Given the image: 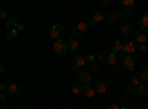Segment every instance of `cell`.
<instances>
[{
  "instance_id": "9c48e42d",
  "label": "cell",
  "mask_w": 148,
  "mask_h": 109,
  "mask_svg": "<svg viewBox=\"0 0 148 109\" xmlns=\"http://www.w3.org/2000/svg\"><path fill=\"white\" fill-rule=\"evenodd\" d=\"M121 9L125 14H132L135 10V2L133 0H123L121 2Z\"/></svg>"
},
{
  "instance_id": "2e32d148",
  "label": "cell",
  "mask_w": 148,
  "mask_h": 109,
  "mask_svg": "<svg viewBox=\"0 0 148 109\" xmlns=\"http://www.w3.org/2000/svg\"><path fill=\"white\" fill-rule=\"evenodd\" d=\"M135 40H136L139 44H147V41H148V35H147L145 32H142V31H141V32L138 31L136 35H135Z\"/></svg>"
},
{
  "instance_id": "f546056e",
  "label": "cell",
  "mask_w": 148,
  "mask_h": 109,
  "mask_svg": "<svg viewBox=\"0 0 148 109\" xmlns=\"http://www.w3.org/2000/svg\"><path fill=\"white\" fill-rule=\"evenodd\" d=\"M93 60H95V56L93 55H89V56H86V62H93Z\"/></svg>"
},
{
  "instance_id": "8fae6325",
  "label": "cell",
  "mask_w": 148,
  "mask_h": 109,
  "mask_svg": "<svg viewBox=\"0 0 148 109\" xmlns=\"http://www.w3.org/2000/svg\"><path fill=\"white\" fill-rule=\"evenodd\" d=\"M86 65V58L83 56H74L73 58V68L77 69V68H83Z\"/></svg>"
},
{
  "instance_id": "9a60e30c",
  "label": "cell",
  "mask_w": 148,
  "mask_h": 109,
  "mask_svg": "<svg viewBox=\"0 0 148 109\" xmlns=\"http://www.w3.org/2000/svg\"><path fill=\"white\" fill-rule=\"evenodd\" d=\"M95 89H92V86L90 84H88V86H84L83 87V94H84V97H88V99H90V97H93L95 96Z\"/></svg>"
},
{
  "instance_id": "5b68a950",
  "label": "cell",
  "mask_w": 148,
  "mask_h": 109,
  "mask_svg": "<svg viewBox=\"0 0 148 109\" xmlns=\"http://www.w3.org/2000/svg\"><path fill=\"white\" fill-rule=\"evenodd\" d=\"M62 31H64V28H62V25L61 24H55V25L51 28V37L56 41V40H61V35H62Z\"/></svg>"
},
{
  "instance_id": "52a82bcc",
  "label": "cell",
  "mask_w": 148,
  "mask_h": 109,
  "mask_svg": "<svg viewBox=\"0 0 148 109\" xmlns=\"http://www.w3.org/2000/svg\"><path fill=\"white\" fill-rule=\"evenodd\" d=\"M120 34L125 39H129V35L132 34V25H130L129 22H126V21L121 22V25H120Z\"/></svg>"
},
{
  "instance_id": "ba28073f",
  "label": "cell",
  "mask_w": 148,
  "mask_h": 109,
  "mask_svg": "<svg viewBox=\"0 0 148 109\" xmlns=\"http://www.w3.org/2000/svg\"><path fill=\"white\" fill-rule=\"evenodd\" d=\"M8 94H9V97H18V96L21 94V89H19V86L18 84H15V83H12V84H9V87H8Z\"/></svg>"
},
{
  "instance_id": "4dcf8cb0",
  "label": "cell",
  "mask_w": 148,
  "mask_h": 109,
  "mask_svg": "<svg viewBox=\"0 0 148 109\" xmlns=\"http://www.w3.org/2000/svg\"><path fill=\"white\" fill-rule=\"evenodd\" d=\"M16 30H18V32H19V31H24V30H25V25H22V24H18V25H16Z\"/></svg>"
},
{
  "instance_id": "8992f818",
  "label": "cell",
  "mask_w": 148,
  "mask_h": 109,
  "mask_svg": "<svg viewBox=\"0 0 148 109\" xmlns=\"http://www.w3.org/2000/svg\"><path fill=\"white\" fill-rule=\"evenodd\" d=\"M105 19H107V14H105V12H95L92 19H90V22H89V25L90 27H95L96 24H99V22H102Z\"/></svg>"
},
{
  "instance_id": "44dd1931",
  "label": "cell",
  "mask_w": 148,
  "mask_h": 109,
  "mask_svg": "<svg viewBox=\"0 0 148 109\" xmlns=\"http://www.w3.org/2000/svg\"><path fill=\"white\" fill-rule=\"evenodd\" d=\"M83 84H80V83H74L73 86H71V91L74 93V94H80V93H83Z\"/></svg>"
},
{
  "instance_id": "e575fe53",
  "label": "cell",
  "mask_w": 148,
  "mask_h": 109,
  "mask_svg": "<svg viewBox=\"0 0 148 109\" xmlns=\"http://www.w3.org/2000/svg\"><path fill=\"white\" fill-rule=\"evenodd\" d=\"M107 109H120V108H119L117 105H111V106H108Z\"/></svg>"
},
{
  "instance_id": "603a6c76",
  "label": "cell",
  "mask_w": 148,
  "mask_h": 109,
  "mask_svg": "<svg viewBox=\"0 0 148 109\" xmlns=\"http://www.w3.org/2000/svg\"><path fill=\"white\" fill-rule=\"evenodd\" d=\"M108 56H110V53L104 52V53H101L99 56H98V60H99L101 64H107L108 62Z\"/></svg>"
},
{
  "instance_id": "484cf974",
  "label": "cell",
  "mask_w": 148,
  "mask_h": 109,
  "mask_svg": "<svg viewBox=\"0 0 148 109\" xmlns=\"http://www.w3.org/2000/svg\"><path fill=\"white\" fill-rule=\"evenodd\" d=\"M130 86H133V87H138V86H139V77L133 75V77L130 78Z\"/></svg>"
},
{
  "instance_id": "d590c367",
  "label": "cell",
  "mask_w": 148,
  "mask_h": 109,
  "mask_svg": "<svg viewBox=\"0 0 148 109\" xmlns=\"http://www.w3.org/2000/svg\"><path fill=\"white\" fill-rule=\"evenodd\" d=\"M119 16H120V18H121V19H125V16H126V14H125V12H123V14H120V15H119Z\"/></svg>"
},
{
  "instance_id": "4316f807",
  "label": "cell",
  "mask_w": 148,
  "mask_h": 109,
  "mask_svg": "<svg viewBox=\"0 0 148 109\" xmlns=\"http://www.w3.org/2000/svg\"><path fill=\"white\" fill-rule=\"evenodd\" d=\"M9 16H8V10L5 9V7H2L0 9V19H3V21H6Z\"/></svg>"
},
{
  "instance_id": "7c38bea8",
  "label": "cell",
  "mask_w": 148,
  "mask_h": 109,
  "mask_svg": "<svg viewBox=\"0 0 148 109\" xmlns=\"http://www.w3.org/2000/svg\"><path fill=\"white\" fill-rule=\"evenodd\" d=\"M139 28L142 32H148V15L142 14L139 18Z\"/></svg>"
},
{
  "instance_id": "277c9868",
  "label": "cell",
  "mask_w": 148,
  "mask_h": 109,
  "mask_svg": "<svg viewBox=\"0 0 148 109\" xmlns=\"http://www.w3.org/2000/svg\"><path fill=\"white\" fill-rule=\"evenodd\" d=\"M79 83L83 86H88L89 83H92V72L89 69H83L79 74Z\"/></svg>"
},
{
  "instance_id": "3957f363",
  "label": "cell",
  "mask_w": 148,
  "mask_h": 109,
  "mask_svg": "<svg viewBox=\"0 0 148 109\" xmlns=\"http://www.w3.org/2000/svg\"><path fill=\"white\" fill-rule=\"evenodd\" d=\"M53 50H55V53H58L59 56H64V55H67V52H68V44L64 43L62 40H56V41L53 43Z\"/></svg>"
},
{
  "instance_id": "83f0119b",
  "label": "cell",
  "mask_w": 148,
  "mask_h": 109,
  "mask_svg": "<svg viewBox=\"0 0 148 109\" xmlns=\"http://www.w3.org/2000/svg\"><path fill=\"white\" fill-rule=\"evenodd\" d=\"M117 18H119V15H117V14H111V15L108 16V22H110V24H113Z\"/></svg>"
},
{
  "instance_id": "4fadbf2b",
  "label": "cell",
  "mask_w": 148,
  "mask_h": 109,
  "mask_svg": "<svg viewBox=\"0 0 148 109\" xmlns=\"http://www.w3.org/2000/svg\"><path fill=\"white\" fill-rule=\"evenodd\" d=\"M16 25H18V22H16V18H15V16H9V18L6 19V22H5V27H6L8 31L15 30Z\"/></svg>"
},
{
  "instance_id": "cb8c5ba5",
  "label": "cell",
  "mask_w": 148,
  "mask_h": 109,
  "mask_svg": "<svg viewBox=\"0 0 148 109\" xmlns=\"http://www.w3.org/2000/svg\"><path fill=\"white\" fill-rule=\"evenodd\" d=\"M16 34H18V30L15 28V30H10V31H8V34H6V39L8 40H14L15 37H16Z\"/></svg>"
},
{
  "instance_id": "ac0fdd59",
  "label": "cell",
  "mask_w": 148,
  "mask_h": 109,
  "mask_svg": "<svg viewBox=\"0 0 148 109\" xmlns=\"http://www.w3.org/2000/svg\"><path fill=\"white\" fill-rule=\"evenodd\" d=\"M77 49H79V43H77V39L71 37V39L68 40V50H70V52H76Z\"/></svg>"
},
{
  "instance_id": "f1b7e54d",
  "label": "cell",
  "mask_w": 148,
  "mask_h": 109,
  "mask_svg": "<svg viewBox=\"0 0 148 109\" xmlns=\"http://www.w3.org/2000/svg\"><path fill=\"white\" fill-rule=\"evenodd\" d=\"M8 87L9 86H6L5 83H2V84H0V91H2V93H8Z\"/></svg>"
},
{
  "instance_id": "d4e9b609",
  "label": "cell",
  "mask_w": 148,
  "mask_h": 109,
  "mask_svg": "<svg viewBox=\"0 0 148 109\" xmlns=\"http://www.w3.org/2000/svg\"><path fill=\"white\" fill-rule=\"evenodd\" d=\"M125 93H126L127 96H133L135 93H136V87H133V86H126Z\"/></svg>"
},
{
  "instance_id": "e0dca14e",
  "label": "cell",
  "mask_w": 148,
  "mask_h": 109,
  "mask_svg": "<svg viewBox=\"0 0 148 109\" xmlns=\"http://www.w3.org/2000/svg\"><path fill=\"white\" fill-rule=\"evenodd\" d=\"M95 90L99 93V94H104V93H107V84L105 83H102V81H99V83H95Z\"/></svg>"
},
{
  "instance_id": "6da1fadb",
  "label": "cell",
  "mask_w": 148,
  "mask_h": 109,
  "mask_svg": "<svg viewBox=\"0 0 148 109\" xmlns=\"http://www.w3.org/2000/svg\"><path fill=\"white\" fill-rule=\"evenodd\" d=\"M135 50H136L135 44H133L129 39H125V40H123V50H121V53H120L119 56L125 59L126 56H130L132 53H135Z\"/></svg>"
},
{
  "instance_id": "7a4b0ae2",
  "label": "cell",
  "mask_w": 148,
  "mask_h": 109,
  "mask_svg": "<svg viewBox=\"0 0 148 109\" xmlns=\"http://www.w3.org/2000/svg\"><path fill=\"white\" fill-rule=\"evenodd\" d=\"M89 27H90L89 22H80V24H77V25L74 27V30H73L74 39H79V37H82V35H84L86 32H88Z\"/></svg>"
},
{
  "instance_id": "ffe728a7",
  "label": "cell",
  "mask_w": 148,
  "mask_h": 109,
  "mask_svg": "<svg viewBox=\"0 0 148 109\" xmlns=\"http://www.w3.org/2000/svg\"><path fill=\"white\" fill-rule=\"evenodd\" d=\"M121 50H123V41L116 40V41L113 43V52H114V53H117V55H120V53H121Z\"/></svg>"
},
{
  "instance_id": "5bb4252c",
  "label": "cell",
  "mask_w": 148,
  "mask_h": 109,
  "mask_svg": "<svg viewBox=\"0 0 148 109\" xmlns=\"http://www.w3.org/2000/svg\"><path fill=\"white\" fill-rule=\"evenodd\" d=\"M136 94H139L141 97H145V96L148 94V84L147 83H142L136 87Z\"/></svg>"
},
{
  "instance_id": "d6986e66",
  "label": "cell",
  "mask_w": 148,
  "mask_h": 109,
  "mask_svg": "<svg viewBox=\"0 0 148 109\" xmlns=\"http://www.w3.org/2000/svg\"><path fill=\"white\" fill-rule=\"evenodd\" d=\"M117 59H119V55L117 53H110V56H108V62H107V65H110V66H116L117 65Z\"/></svg>"
},
{
  "instance_id": "30bf717a",
  "label": "cell",
  "mask_w": 148,
  "mask_h": 109,
  "mask_svg": "<svg viewBox=\"0 0 148 109\" xmlns=\"http://www.w3.org/2000/svg\"><path fill=\"white\" fill-rule=\"evenodd\" d=\"M123 68H125L127 72H132L133 68H135V60L132 56H126L125 59H123Z\"/></svg>"
},
{
  "instance_id": "836d02e7",
  "label": "cell",
  "mask_w": 148,
  "mask_h": 109,
  "mask_svg": "<svg viewBox=\"0 0 148 109\" xmlns=\"http://www.w3.org/2000/svg\"><path fill=\"white\" fill-rule=\"evenodd\" d=\"M101 5H102V6H108V5H110V2H108V0H102Z\"/></svg>"
},
{
  "instance_id": "1f68e13d",
  "label": "cell",
  "mask_w": 148,
  "mask_h": 109,
  "mask_svg": "<svg viewBox=\"0 0 148 109\" xmlns=\"http://www.w3.org/2000/svg\"><path fill=\"white\" fill-rule=\"evenodd\" d=\"M147 49H148L147 44H139V50H141V52H145Z\"/></svg>"
},
{
  "instance_id": "7402d4cb",
  "label": "cell",
  "mask_w": 148,
  "mask_h": 109,
  "mask_svg": "<svg viewBox=\"0 0 148 109\" xmlns=\"http://www.w3.org/2000/svg\"><path fill=\"white\" fill-rule=\"evenodd\" d=\"M139 80H142L144 83L148 81V66H145L139 71Z\"/></svg>"
},
{
  "instance_id": "d6a6232c",
  "label": "cell",
  "mask_w": 148,
  "mask_h": 109,
  "mask_svg": "<svg viewBox=\"0 0 148 109\" xmlns=\"http://www.w3.org/2000/svg\"><path fill=\"white\" fill-rule=\"evenodd\" d=\"M0 99H2V102H5L8 99V93H2V94H0Z\"/></svg>"
},
{
  "instance_id": "8d00e7d4",
  "label": "cell",
  "mask_w": 148,
  "mask_h": 109,
  "mask_svg": "<svg viewBox=\"0 0 148 109\" xmlns=\"http://www.w3.org/2000/svg\"><path fill=\"white\" fill-rule=\"evenodd\" d=\"M120 109H130V108H127V106H123V108H120Z\"/></svg>"
}]
</instances>
